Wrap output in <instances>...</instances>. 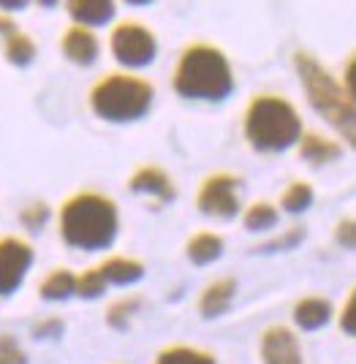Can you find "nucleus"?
Returning <instances> with one entry per match:
<instances>
[{"label": "nucleus", "mask_w": 356, "mask_h": 364, "mask_svg": "<svg viewBox=\"0 0 356 364\" xmlns=\"http://www.w3.org/2000/svg\"><path fill=\"white\" fill-rule=\"evenodd\" d=\"M291 63L299 76V85L308 95V104L338 134L342 147L348 144L356 152V98L342 90L340 79H335L324 63L315 60L305 49H296Z\"/></svg>", "instance_id": "nucleus-3"}, {"label": "nucleus", "mask_w": 356, "mask_h": 364, "mask_svg": "<svg viewBox=\"0 0 356 364\" xmlns=\"http://www.w3.org/2000/svg\"><path fill=\"white\" fill-rule=\"evenodd\" d=\"M259 356H261V364H305L299 337L294 329L283 323H272L261 332Z\"/></svg>", "instance_id": "nucleus-9"}, {"label": "nucleus", "mask_w": 356, "mask_h": 364, "mask_svg": "<svg viewBox=\"0 0 356 364\" xmlns=\"http://www.w3.org/2000/svg\"><path fill=\"white\" fill-rule=\"evenodd\" d=\"M109 52L123 65V71H139L158 58V38L150 25L139 19H123L109 33Z\"/></svg>", "instance_id": "nucleus-6"}, {"label": "nucleus", "mask_w": 356, "mask_h": 364, "mask_svg": "<svg viewBox=\"0 0 356 364\" xmlns=\"http://www.w3.org/2000/svg\"><path fill=\"white\" fill-rule=\"evenodd\" d=\"M63 329H65L63 318L49 316V318H41L36 326H33V334H36V337H41V340H47V337H60Z\"/></svg>", "instance_id": "nucleus-30"}, {"label": "nucleus", "mask_w": 356, "mask_h": 364, "mask_svg": "<svg viewBox=\"0 0 356 364\" xmlns=\"http://www.w3.org/2000/svg\"><path fill=\"white\" fill-rule=\"evenodd\" d=\"M338 326H340V332L345 334V337L356 340V286L348 291L340 313H338Z\"/></svg>", "instance_id": "nucleus-26"}, {"label": "nucleus", "mask_w": 356, "mask_h": 364, "mask_svg": "<svg viewBox=\"0 0 356 364\" xmlns=\"http://www.w3.org/2000/svg\"><path fill=\"white\" fill-rule=\"evenodd\" d=\"M58 231L74 250H109L120 234V210L114 198L101 191H77L60 204Z\"/></svg>", "instance_id": "nucleus-1"}, {"label": "nucleus", "mask_w": 356, "mask_h": 364, "mask_svg": "<svg viewBox=\"0 0 356 364\" xmlns=\"http://www.w3.org/2000/svg\"><path fill=\"white\" fill-rule=\"evenodd\" d=\"M291 318H294L296 329H302V332H318V329H324L326 323L335 318V307L324 296L310 294V296H302V299L294 302Z\"/></svg>", "instance_id": "nucleus-13"}, {"label": "nucleus", "mask_w": 356, "mask_h": 364, "mask_svg": "<svg viewBox=\"0 0 356 364\" xmlns=\"http://www.w3.org/2000/svg\"><path fill=\"white\" fill-rule=\"evenodd\" d=\"M128 191L136 196L155 198L158 204H171L177 198V185L171 180V174L155 164H141L134 168V174L128 177Z\"/></svg>", "instance_id": "nucleus-10"}, {"label": "nucleus", "mask_w": 356, "mask_h": 364, "mask_svg": "<svg viewBox=\"0 0 356 364\" xmlns=\"http://www.w3.org/2000/svg\"><path fill=\"white\" fill-rule=\"evenodd\" d=\"M335 242L345 247V250H356V218H340L335 223V231H332Z\"/></svg>", "instance_id": "nucleus-28"}, {"label": "nucleus", "mask_w": 356, "mask_h": 364, "mask_svg": "<svg viewBox=\"0 0 356 364\" xmlns=\"http://www.w3.org/2000/svg\"><path fill=\"white\" fill-rule=\"evenodd\" d=\"M60 49H63V55H65V60L87 68V65H93V63L98 60V55H101V41H98L95 31L71 25V28H65V33H63Z\"/></svg>", "instance_id": "nucleus-11"}, {"label": "nucleus", "mask_w": 356, "mask_h": 364, "mask_svg": "<svg viewBox=\"0 0 356 364\" xmlns=\"http://www.w3.org/2000/svg\"><path fill=\"white\" fill-rule=\"evenodd\" d=\"M239 182L242 177L234 171H212L199 182L196 191V207L199 213L215 220H232L242 213L239 201Z\"/></svg>", "instance_id": "nucleus-7"}, {"label": "nucleus", "mask_w": 356, "mask_h": 364, "mask_svg": "<svg viewBox=\"0 0 356 364\" xmlns=\"http://www.w3.org/2000/svg\"><path fill=\"white\" fill-rule=\"evenodd\" d=\"M313 198H315V191H313V185H310L308 180H291L286 188H283L278 204L283 213L302 215L305 210H310Z\"/></svg>", "instance_id": "nucleus-21"}, {"label": "nucleus", "mask_w": 356, "mask_h": 364, "mask_svg": "<svg viewBox=\"0 0 356 364\" xmlns=\"http://www.w3.org/2000/svg\"><path fill=\"white\" fill-rule=\"evenodd\" d=\"M223 237L217 234V231H210V228H204V231H196V234H190L185 242V256L190 264H196V267H207V264H215L217 258L223 256Z\"/></svg>", "instance_id": "nucleus-17"}, {"label": "nucleus", "mask_w": 356, "mask_h": 364, "mask_svg": "<svg viewBox=\"0 0 356 364\" xmlns=\"http://www.w3.org/2000/svg\"><path fill=\"white\" fill-rule=\"evenodd\" d=\"M305 134L299 109L278 92H256L242 112V136L256 152H286Z\"/></svg>", "instance_id": "nucleus-4"}, {"label": "nucleus", "mask_w": 356, "mask_h": 364, "mask_svg": "<svg viewBox=\"0 0 356 364\" xmlns=\"http://www.w3.org/2000/svg\"><path fill=\"white\" fill-rule=\"evenodd\" d=\"M153 364H217L212 350H204L199 346H185V343H174L155 353Z\"/></svg>", "instance_id": "nucleus-19"}, {"label": "nucleus", "mask_w": 356, "mask_h": 364, "mask_svg": "<svg viewBox=\"0 0 356 364\" xmlns=\"http://www.w3.org/2000/svg\"><path fill=\"white\" fill-rule=\"evenodd\" d=\"M14 31H19L16 28V22L11 19V14H6V11H0V38H6V36H11Z\"/></svg>", "instance_id": "nucleus-32"}, {"label": "nucleus", "mask_w": 356, "mask_h": 364, "mask_svg": "<svg viewBox=\"0 0 356 364\" xmlns=\"http://www.w3.org/2000/svg\"><path fill=\"white\" fill-rule=\"evenodd\" d=\"M107 280L98 272V267H87L85 272L77 274V296L79 299H98L107 294Z\"/></svg>", "instance_id": "nucleus-24"}, {"label": "nucleus", "mask_w": 356, "mask_h": 364, "mask_svg": "<svg viewBox=\"0 0 356 364\" xmlns=\"http://www.w3.org/2000/svg\"><path fill=\"white\" fill-rule=\"evenodd\" d=\"M305 240V228L302 226H291L288 231H283L278 240H272V242L261 245V250H291L296 245Z\"/></svg>", "instance_id": "nucleus-29"}, {"label": "nucleus", "mask_w": 356, "mask_h": 364, "mask_svg": "<svg viewBox=\"0 0 356 364\" xmlns=\"http://www.w3.org/2000/svg\"><path fill=\"white\" fill-rule=\"evenodd\" d=\"M36 253L22 237H0V296H11L22 289Z\"/></svg>", "instance_id": "nucleus-8"}, {"label": "nucleus", "mask_w": 356, "mask_h": 364, "mask_svg": "<svg viewBox=\"0 0 356 364\" xmlns=\"http://www.w3.org/2000/svg\"><path fill=\"white\" fill-rule=\"evenodd\" d=\"M3 58L11 63V65H16V68H25L36 58V41H33L28 33L14 31L11 36L3 38Z\"/></svg>", "instance_id": "nucleus-22"}, {"label": "nucleus", "mask_w": 356, "mask_h": 364, "mask_svg": "<svg viewBox=\"0 0 356 364\" xmlns=\"http://www.w3.org/2000/svg\"><path fill=\"white\" fill-rule=\"evenodd\" d=\"M342 90L348 92L351 98H356V49L348 55V60L342 65V79H340Z\"/></svg>", "instance_id": "nucleus-31"}, {"label": "nucleus", "mask_w": 356, "mask_h": 364, "mask_svg": "<svg viewBox=\"0 0 356 364\" xmlns=\"http://www.w3.org/2000/svg\"><path fill=\"white\" fill-rule=\"evenodd\" d=\"M155 101V85L134 71H109L95 79L87 104L98 120L104 122H136Z\"/></svg>", "instance_id": "nucleus-5"}, {"label": "nucleus", "mask_w": 356, "mask_h": 364, "mask_svg": "<svg viewBox=\"0 0 356 364\" xmlns=\"http://www.w3.org/2000/svg\"><path fill=\"white\" fill-rule=\"evenodd\" d=\"M239 215H242V226L248 228V231H269V228L278 226L280 220V210L272 201H266V198L250 201Z\"/></svg>", "instance_id": "nucleus-20"}, {"label": "nucleus", "mask_w": 356, "mask_h": 364, "mask_svg": "<svg viewBox=\"0 0 356 364\" xmlns=\"http://www.w3.org/2000/svg\"><path fill=\"white\" fill-rule=\"evenodd\" d=\"M0 364H28V353L11 334H0Z\"/></svg>", "instance_id": "nucleus-27"}, {"label": "nucleus", "mask_w": 356, "mask_h": 364, "mask_svg": "<svg viewBox=\"0 0 356 364\" xmlns=\"http://www.w3.org/2000/svg\"><path fill=\"white\" fill-rule=\"evenodd\" d=\"M38 296L44 302H65L71 296H77V274L68 267H55L49 269L41 283H38Z\"/></svg>", "instance_id": "nucleus-18"}, {"label": "nucleus", "mask_w": 356, "mask_h": 364, "mask_svg": "<svg viewBox=\"0 0 356 364\" xmlns=\"http://www.w3.org/2000/svg\"><path fill=\"white\" fill-rule=\"evenodd\" d=\"M65 11L74 19V25L95 31L114 19L117 6L112 0H71V3H65Z\"/></svg>", "instance_id": "nucleus-14"}, {"label": "nucleus", "mask_w": 356, "mask_h": 364, "mask_svg": "<svg viewBox=\"0 0 356 364\" xmlns=\"http://www.w3.org/2000/svg\"><path fill=\"white\" fill-rule=\"evenodd\" d=\"M237 296V280L234 277H217L212 283H207L199 294V313L202 318H217L232 307Z\"/></svg>", "instance_id": "nucleus-15"}, {"label": "nucleus", "mask_w": 356, "mask_h": 364, "mask_svg": "<svg viewBox=\"0 0 356 364\" xmlns=\"http://www.w3.org/2000/svg\"><path fill=\"white\" fill-rule=\"evenodd\" d=\"M342 147L338 139L318 134V131H305L299 141H296V155L310 164V166H326V164H335L338 158H342Z\"/></svg>", "instance_id": "nucleus-12"}, {"label": "nucleus", "mask_w": 356, "mask_h": 364, "mask_svg": "<svg viewBox=\"0 0 356 364\" xmlns=\"http://www.w3.org/2000/svg\"><path fill=\"white\" fill-rule=\"evenodd\" d=\"M139 304H141V299L136 296V294L114 299V302L107 307V323L112 326V329H117V332L128 329V326H131V321H134V316L139 313Z\"/></svg>", "instance_id": "nucleus-23"}, {"label": "nucleus", "mask_w": 356, "mask_h": 364, "mask_svg": "<svg viewBox=\"0 0 356 364\" xmlns=\"http://www.w3.org/2000/svg\"><path fill=\"white\" fill-rule=\"evenodd\" d=\"M49 215H52V210H49L47 201H33V204H28L19 213V220H22V226L31 228V231H41V228L47 226Z\"/></svg>", "instance_id": "nucleus-25"}, {"label": "nucleus", "mask_w": 356, "mask_h": 364, "mask_svg": "<svg viewBox=\"0 0 356 364\" xmlns=\"http://www.w3.org/2000/svg\"><path fill=\"white\" fill-rule=\"evenodd\" d=\"M234 68L226 52L210 41H190L180 49L171 87L180 98L220 104L234 92Z\"/></svg>", "instance_id": "nucleus-2"}, {"label": "nucleus", "mask_w": 356, "mask_h": 364, "mask_svg": "<svg viewBox=\"0 0 356 364\" xmlns=\"http://www.w3.org/2000/svg\"><path fill=\"white\" fill-rule=\"evenodd\" d=\"M95 267L104 274L107 286H134L144 277V261L134 256H107Z\"/></svg>", "instance_id": "nucleus-16"}]
</instances>
